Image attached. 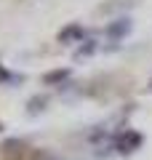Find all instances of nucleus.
I'll list each match as a JSON object with an SVG mask.
<instances>
[{
    "label": "nucleus",
    "mask_w": 152,
    "mask_h": 160,
    "mask_svg": "<svg viewBox=\"0 0 152 160\" xmlns=\"http://www.w3.org/2000/svg\"><path fill=\"white\" fill-rule=\"evenodd\" d=\"M45 107H48V96H45V93H35L27 102V115L29 118H38L40 112H45Z\"/></svg>",
    "instance_id": "5"
},
{
    "label": "nucleus",
    "mask_w": 152,
    "mask_h": 160,
    "mask_svg": "<svg viewBox=\"0 0 152 160\" xmlns=\"http://www.w3.org/2000/svg\"><path fill=\"white\" fill-rule=\"evenodd\" d=\"M131 32H134V19L131 16H118V19H112V22L104 27V35H107V40H112V43L125 40Z\"/></svg>",
    "instance_id": "2"
},
{
    "label": "nucleus",
    "mask_w": 152,
    "mask_h": 160,
    "mask_svg": "<svg viewBox=\"0 0 152 160\" xmlns=\"http://www.w3.org/2000/svg\"><path fill=\"white\" fill-rule=\"evenodd\" d=\"M27 80V75H22V72H8L6 69V64L0 62V86H13V83H24Z\"/></svg>",
    "instance_id": "7"
},
{
    "label": "nucleus",
    "mask_w": 152,
    "mask_h": 160,
    "mask_svg": "<svg viewBox=\"0 0 152 160\" xmlns=\"http://www.w3.org/2000/svg\"><path fill=\"white\" fill-rule=\"evenodd\" d=\"M96 51H99V40H94V38H85L83 43H80V46L75 48V59H85V56H94Z\"/></svg>",
    "instance_id": "6"
},
{
    "label": "nucleus",
    "mask_w": 152,
    "mask_h": 160,
    "mask_svg": "<svg viewBox=\"0 0 152 160\" xmlns=\"http://www.w3.org/2000/svg\"><path fill=\"white\" fill-rule=\"evenodd\" d=\"M69 78H72V69H69V67H59V69L45 72L43 75V83H45V86H62V83H67Z\"/></svg>",
    "instance_id": "4"
},
{
    "label": "nucleus",
    "mask_w": 152,
    "mask_h": 160,
    "mask_svg": "<svg viewBox=\"0 0 152 160\" xmlns=\"http://www.w3.org/2000/svg\"><path fill=\"white\" fill-rule=\"evenodd\" d=\"M0 131H3V123H0Z\"/></svg>",
    "instance_id": "10"
},
{
    "label": "nucleus",
    "mask_w": 152,
    "mask_h": 160,
    "mask_svg": "<svg viewBox=\"0 0 152 160\" xmlns=\"http://www.w3.org/2000/svg\"><path fill=\"white\" fill-rule=\"evenodd\" d=\"M112 144H115V152H118V155L128 158V155H134L136 149H141L144 136H141L139 131H134V128H123V131L112 139Z\"/></svg>",
    "instance_id": "1"
},
{
    "label": "nucleus",
    "mask_w": 152,
    "mask_h": 160,
    "mask_svg": "<svg viewBox=\"0 0 152 160\" xmlns=\"http://www.w3.org/2000/svg\"><path fill=\"white\" fill-rule=\"evenodd\" d=\"M38 160H56V158H53V155H48V152H40Z\"/></svg>",
    "instance_id": "8"
},
{
    "label": "nucleus",
    "mask_w": 152,
    "mask_h": 160,
    "mask_svg": "<svg viewBox=\"0 0 152 160\" xmlns=\"http://www.w3.org/2000/svg\"><path fill=\"white\" fill-rule=\"evenodd\" d=\"M56 40L62 43V46H72V43H83V40H85V27H83L80 22H69L67 27H62V29H59Z\"/></svg>",
    "instance_id": "3"
},
{
    "label": "nucleus",
    "mask_w": 152,
    "mask_h": 160,
    "mask_svg": "<svg viewBox=\"0 0 152 160\" xmlns=\"http://www.w3.org/2000/svg\"><path fill=\"white\" fill-rule=\"evenodd\" d=\"M149 91H152V80H149Z\"/></svg>",
    "instance_id": "9"
}]
</instances>
